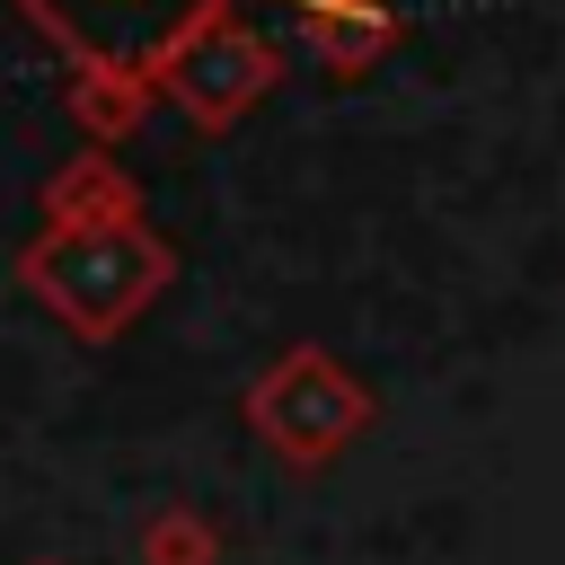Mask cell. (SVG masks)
I'll list each match as a JSON object with an SVG mask.
<instances>
[{
  "instance_id": "cell-1",
  "label": "cell",
  "mask_w": 565,
  "mask_h": 565,
  "mask_svg": "<svg viewBox=\"0 0 565 565\" xmlns=\"http://www.w3.org/2000/svg\"><path fill=\"white\" fill-rule=\"evenodd\" d=\"M26 282L35 300L71 327V335H115L132 309H150V291L168 282V247L141 221H62L26 247Z\"/></svg>"
},
{
  "instance_id": "cell-2",
  "label": "cell",
  "mask_w": 565,
  "mask_h": 565,
  "mask_svg": "<svg viewBox=\"0 0 565 565\" xmlns=\"http://www.w3.org/2000/svg\"><path fill=\"white\" fill-rule=\"evenodd\" d=\"M247 424H256V441H265L274 459L327 468L335 450L362 441L371 397H362V380H344V371L327 362V344H291L274 371L247 380Z\"/></svg>"
},
{
  "instance_id": "cell-3",
  "label": "cell",
  "mask_w": 565,
  "mask_h": 565,
  "mask_svg": "<svg viewBox=\"0 0 565 565\" xmlns=\"http://www.w3.org/2000/svg\"><path fill=\"white\" fill-rule=\"evenodd\" d=\"M53 44H71L97 79H150V71H168L212 18H221V0H18Z\"/></svg>"
},
{
  "instance_id": "cell-4",
  "label": "cell",
  "mask_w": 565,
  "mask_h": 565,
  "mask_svg": "<svg viewBox=\"0 0 565 565\" xmlns=\"http://www.w3.org/2000/svg\"><path fill=\"white\" fill-rule=\"evenodd\" d=\"M168 71H177V88H185V97H194L203 115H230V106H238V97H247V88L265 79L256 44H238V35L221 26V18H212V26H203V35H194V44H185V53L168 62Z\"/></svg>"
},
{
  "instance_id": "cell-5",
  "label": "cell",
  "mask_w": 565,
  "mask_h": 565,
  "mask_svg": "<svg viewBox=\"0 0 565 565\" xmlns=\"http://www.w3.org/2000/svg\"><path fill=\"white\" fill-rule=\"evenodd\" d=\"M141 565H221V530L194 503H159L141 521Z\"/></svg>"
},
{
  "instance_id": "cell-6",
  "label": "cell",
  "mask_w": 565,
  "mask_h": 565,
  "mask_svg": "<svg viewBox=\"0 0 565 565\" xmlns=\"http://www.w3.org/2000/svg\"><path fill=\"white\" fill-rule=\"evenodd\" d=\"M26 565H62V556H26Z\"/></svg>"
}]
</instances>
